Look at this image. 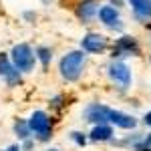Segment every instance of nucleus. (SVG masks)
<instances>
[{
	"instance_id": "nucleus-4",
	"label": "nucleus",
	"mask_w": 151,
	"mask_h": 151,
	"mask_svg": "<svg viewBox=\"0 0 151 151\" xmlns=\"http://www.w3.org/2000/svg\"><path fill=\"white\" fill-rule=\"evenodd\" d=\"M107 75H109V79L117 85L119 91H127L129 87H131V83H133L131 69H129L123 60H113V63L109 65V69H107Z\"/></svg>"
},
{
	"instance_id": "nucleus-21",
	"label": "nucleus",
	"mask_w": 151,
	"mask_h": 151,
	"mask_svg": "<svg viewBox=\"0 0 151 151\" xmlns=\"http://www.w3.org/2000/svg\"><path fill=\"white\" fill-rule=\"evenodd\" d=\"M24 18H28V20H35L36 14H32V12H26V14H24Z\"/></svg>"
},
{
	"instance_id": "nucleus-25",
	"label": "nucleus",
	"mask_w": 151,
	"mask_h": 151,
	"mask_svg": "<svg viewBox=\"0 0 151 151\" xmlns=\"http://www.w3.org/2000/svg\"><path fill=\"white\" fill-rule=\"evenodd\" d=\"M4 151H6V149H4Z\"/></svg>"
},
{
	"instance_id": "nucleus-7",
	"label": "nucleus",
	"mask_w": 151,
	"mask_h": 151,
	"mask_svg": "<svg viewBox=\"0 0 151 151\" xmlns=\"http://www.w3.org/2000/svg\"><path fill=\"white\" fill-rule=\"evenodd\" d=\"M0 77L8 83V87H16L20 83V70L14 67L12 58L6 52L0 55Z\"/></svg>"
},
{
	"instance_id": "nucleus-9",
	"label": "nucleus",
	"mask_w": 151,
	"mask_h": 151,
	"mask_svg": "<svg viewBox=\"0 0 151 151\" xmlns=\"http://www.w3.org/2000/svg\"><path fill=\"white\" fill-rule=\"evenodd\" d=\"M99 20L105 26L113 28V30H119V32L123 30V22L119 18V10H117V6H113V4H107V6H101L99 8Z\"/></svg>"
},
{
	"instance_id": "nucleus-18",
	"label": "nucleus",
	"mask_w": 151,
	"mask_h": 151,
	"mask_svg": "<svg viewBox=\"0 0 151 151\" xmlns=\"http://www.w3.org/2000/svg\"><path fill=\"white\" fill-rule=\"evenodd\" d=\"M60 101H63V97H60V95H58V97H55V99H50V107H55V109H58V107H60Z\"/></svg>"
},
{
	"instance_id": "nucleus-3",
	"label": "nucleus",
	"mask_w": 151,
	"mask_h": 151,
	"mask_svg": "<svg viewBox=\"0 0 151 151\" xmlns=\"http://www.w3.org/2000/svg\"><path fill=\"white\" fill-rule=\"evenodd\" d=\"M28 125L38 141H48L52 137V121L45 111H35L28 117Z\"/></svg>"
},
{
	"instance_id": "nucleus-14",
	"label": "nucleus",
	"mask_w": 151,
	"mask_h": 151,
	"mask_svg": "<svg viewBox=\"0 0 151 151\" xmlns=\"http://www.w3.org/2000/svg\"><path fill=\"white\" fill-rule=\"evenodd\" d=\"M14 133H16V137L20 141L30 139L32 131H30V125H28V119H18V121L14 123Z\"/></svg>"
},
{
	"instance_id": "nucleus-23",
	"label": "nucleus",
	"mask_w": 151,
	"mask_h": 151,
	"mask_svg": "<svg viewBox=\"0 0 151 151\" xmlns=\"http://www.w3.org/2000/svg\"><path fill=\"white\" fill-rule=\"evenodd\" d=\"M42 2H45V4H50V2H55V0H42Z\"/></svg>"
},
{
	"instance_id": "nucleus-1",
	"label": "nucleus",
	"mask_w": 151,
	"mask_h": 151,
	"mask_svg": "<svg viewBox=\"0 0 151 151\" xmlns=\"http://www.w3.org/2000/svg\"><path fill=\"white\" fill-rule=\"evenodd\" d=\"M85 60H87V52L85 50H70L65 57L60 58L58 63V70H60V77L69 83L79 81V77L83 75V69H85Z\"/></svg>"
},
{
	"instance_id": "nucleus-8",
	"label": "nucleus",
	"mask_w": 151,
	"mask_h": 151,
	"mask_svg": "<svg viewBox=\"0 0 151 151\" xmlns=\"http://www.w3.org/2000/svg\"><path fill=\"white\" fill-rule=\"evenodd\" d=\"M81 48L85 52H89V55H101L107 48V38L103 35H99V32H89V35L83 36Z\"/></svg>"
},
{
	"instance_id": "nucleus-22",
	"label": "nucleus",
	"mask_w": 151,
	"mask_h": 151,
	"mask_svg": "<svg viewBox=\"0 0 151 151\" xmlns=\"http://www.w3.org/2000/svg\"><path fill=\"white\" fill-rule=\"evenodd\" d=\"M111 2H113V4H117V6H121V4H123V0H111Z\"/></svg>"
},
{
	"instance_id": "nucleus-2",
	"label": "nucleus",
	"mask_w": 151,
	"mask_h": 151,
	"mask_svg": "<svg viewBox=\"0 0 151 151\" xmlns=\"http://www.w3.org/2000/svg\"><path fill=\"white\" fill-rule=\"evenodd\" d=\"M10 58L12 63H14V67L20 70V73H30V70H35V65H36V50H32L30 45H26V42H18V45H14L10 50Z\"/></svg>"
},
{
	"instance_id": "nucleus-12",
	"label": "nucleus",
	"mask_w": 151,
	"mask_h": 151,
	"mask_svg": "<svg viewBox=\"0 0 151 151\" xmlns=\"http://www.w3.org/2000/svg\"><path fill=\"white\" fill-rule=\"evenodd\" d=\"M129 6L139 22L151 20V0H129Z\"/></svg>"
},
{
	"instance_id": "nucleus-5",
	"label": "nucleus",
	"mask_w": 151,
	"mask_h": 151,
	"mask_svg": "<svg viewBox=\"0 0 151 151\" xmlns=\"http://www.w3.org/2000/svg\"><path fill=\"white\" fill-rule=\"evenodd\" d=\"M109 107L101 103H89L83 111V119L87 123H93V125H101V123H109Z\"/></svg>"
},
{
	"instance_id": "nucleus-10",
	"label": "nucleus",
	"mask_w": 151,
	"mask_h": 151,
	"mask_svg": "<svg viewBox=\"0 0 151 151\" xmlns=\"http://www.w3.org/2000/svg\"><path fill=\"white\" fill-rule=\"evenodd\" d=\"M77 18L83 24H89L95 16H99V2L97 0H81L77 4Z\"/></svg>"
},
{
	"instance_id": "nucleus-19",
	"label": "nucleus",
	"mask_w": 151,
	"mask_h": 151,
	"mask_svg": "<svg viewBox=\"0 0 151 151\" xmlns=\"http://www.w3.org/2000/svg\"><path fill=\"white\" fill-rule=\"evenodd\" d=\"M143 123H145L147 127H151V111H149V113H145V117H143Z\"/></svg>"
},
{
	"instance_id": "nucleus-15",
	"label": "nucleus",
	"mask_w": 151,
	"mask_h": 151,
	"mask_svg": "<svg viewBox=\"0 0 151 151\" xmlns=\"http://www.w3.org/2000/svg\"><path fill=\"white\" fill-rule=\"evenodd\" d=\"M36 58L40 60L42 69H48V65H50V60H52V50L48 47H38L36 48Z\"/></svg>"
},
{
	"instance_id": "nucleus-20",
	"label": "nucleus",
	"mask_w": 151,
	"mask_h": 151,
	"mask_svg": "<svg viewBox=\"0 0 151 151\" xmlns=\"http://www.w3.org/2000/svg\"><path fill=\"white\" fill-rule=\"evenodd\" d=\"M6 151H22V147H20V145H10Z\"/></svg>"
},
{
	"instance_id": "nucleus-24",
	"label": "nucleus",
	"mask_w": 151,
	"mask_h": 151,
	"mask_svg": "<svg viewBox=\"0 0 151 151\" xmlns=\"http://www.w3.org/2000/svg\"><path fill=\"white\" fill-rule=\"evenodd\" d=\"M48 151H58V149H48Z\"/></svg>"
},
{
	"instance_id": "nucleus-13",
	"label": "nucleus",
	"mask_w": 151,
	"mask_h": 151,
	"mask_svg": "<svg viewBox=\"0 0 151 151\" xmlns=\"http://www.w3.org/2000/svg\"><path fill=\"white\" fill-rule=\"evenodd\" d=\"M113 135L115 131L109 123H101V125H95L89 133V139L95 141V143H103V141H113Z\"/></svg>"
},
{
	"instance_id": "nucleus-17",
	"label": "nucleus",
	"mask_w": 151,
	"mask_h": 151,
	"mask_svg": "<svg viewBox=\"0 0 151 151\" xmlns=\"http://www.w3.org/2000/svg\"><path fill=\"white\" fill-rule=\"evenodd\" d=\"M70 139L75 141L79 147L87 145V137H85V133H81V131H73V133H70Z\"/></svg>"
},
{
	"instance_id": "nucleus-16",
	"label": "nucleus",
	"mask_w": 151,
	"mask_h": 151,
	"mask_svg": "<svg viewBox=\"0 0 151 151\" xmlns=\"http://www.w3.org/2000/svg\"><path fill=\"white\" fill-rule=\"evenodd\" d=\"M133 151H151V133L149 135H143V139L139 141V145Z\"/></svg>"
},
{
	"instance_id": "nucleus-6",
	"label": "nucleus",
	"mask_w": 151,
	"mask_h": 151,
	"mask_svg": "<svg viewBox=\"0 0 151 151\" xmlns=\"http://www.w3.org/2000/svg\"><path fill=\"white\" fill-rule=\"evenodd\" d=\"M141 52L139 48V42L135 40V36H129V35H123L121 38H117L115 47H113V58L115 57H137Z\"/></svg>"
},
{
	"instance_id": "nucleus-11",
	"label": "nucleus",
	"mask_w": 151,
	"mask_h": 151,
	"mask_svg": "<svg viewBox=\"0 0 151 151\" xmlns=\"http://www.w3.org/2000/svg\"><path fill=\"white\" fill-rule=\"evenodd\" d=\"M109 123L119 129H135L137 127V119L133 115H127L123 111H115V109L109 111Z\"/></svg>"
}]
</instances>
